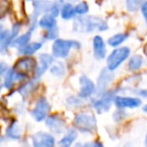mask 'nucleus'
<instances>
[{
    "mask_svg": "<svg viewBox=\"0 0 147 147\" xmlns=\"http://www.w3.org/2000/svg\"><path fill=\"white\" fill-rule=\"evenodd\" d=\"M93 54L94 57L97 60H102L106 57L107 54V49L105 42L103 40V38L101 36H95L93 38Z\"/></svg>",
    "mask_w": 147,
    "mask_h": 147,
    "instance_id": "obj_14",
    "label": "nucleus"
},
{
    "mask_svg": "<svg viewBox=\"0 0 147 147\" xmlns=\"http://www.w3.org/2000/svg\"><path fill=\"white\" fill-rule=\"evenodd\" d=\"M142 110H143L144 113H146V114H147V103H146L145 105H144L143 107H142Z\"/></svg>",
    "mask_w": 147,
    "mask_h": 147,
    "instance_id": "obj_37",
    "label": "nucleus"
},
{
    "mask_svg": "<svg viewBox=\"0 0 147 147\" xmlns=\"http://www.w3.org/2000/svg\"><path fill=\"white\" fill-rule=\"evenodd\" d=\"M75 147H76V146H75Z\"/></svg>",
    "mask_w": 147,
    "mask_h": 147,
    "instance_id": "obj_43",
    "label": "nucleus"
},
{
    "mask_svg": "<svg viewBox=\"0 0 147 147\" xmlns=\"http://www.w3.org/2000/svg\"><path fill=\"white\" fill-rule=\"evenodd\" d=\"M118 90H106L102 93H98L96 97L91 98L90 106L97 114H104L109 112L113 105V101L116 95H118Z\"/></svg>",
    "mask_w": 147,
    "mask_h": 147,
    "instance_id": "obj_3",
    "label": "nucleus"
},
{
    "mask_svg": "<svg viewBox=\"0 0 147 147\" xmlns=\"http://www.w3.org/2000/svg\"><path fill=\"white\" fill-rule=\"evenodd\" d=\"M144 147H147V133L145 135V138H144Z\"/></svg>",
    "mask_w": 147,
    "mask_h": 147,
    "instance_id": "obj_38",
    "label": "nucleus"
},
{
    "mask_svg": "<svg viewBox=\"0 0 147 147\" xmlns=\"http://www.w3.org/2000/svg\"><path fill=\"white\" fill-rule=\"evenodd\" d=\"M134 94H135L136 97L138 98H143V99H147V89L145 88H137L134 89Z\"/></svg>",
    "mask_w": 147,
    "mask_h": 147,
    "instance_id": "obj_31",
    "label": "nucleus"
},
{
    "mask_svg": "<svg viewBox=\"0 0 147 147\" xmlns=\"http://www.w3.org/2000/svg\"><path fill=\"white\" fill-rule=\"evenodd\" d=\"M53 4L48 0H39L34 3V16H38L41 13H47L51 11Z\"/></svg>",
    "mask_w": 147,
    "mask_h": 147,
    "instance_id": "obj_17",
    "label": "nucleus"
},
{
    "mask_svg": "<svg viewBox=\"0 0 147 147\" xmlns=\"http://www.w3.org/2000/svg\"><path fill=\"white\" fill-rule=\"evenodd\" d=\"M2 142H3V139H2V137H0V144H1Z\"/></svg>",
    "mask_w": 147,
    "mask_h": 147,
    "instance_id": "obj_40",
    "label": "nucleus"
},
{
    "mask_svg": "<svg viewBox=\"0 0 147 147\" xmlns=\"http://www.w3.org/2000/svg\"><path fill=\"white\" fill-rule=\"evenodd\" d=\"M78 138V132L73 127L67 128L58 141L59 147H72Z\"/></svg>",
    "mask_w": 147,
    "mask_h": 147,
    "instance_id": "obj_13",
    "label": "nucleus"
},
{
    "mask_svg": "<svg viewBox=\"0 0 147 147\" xmlns=\"http://www.w3.org/2000/svg\"><path fill=\"white\" fill-rule=\"evenodd\" d=\"M74 11H75V14H78V15H85L89 11V6L86 2H81L74 7Z\"/></svg>",
    "mask_w": 147,
    "mask_h": 147,
    "instance_id": "obj_30",
    "label": "nucleus"
},
{
    "mask_svg": "<svg viewBox=\"0 0 147 147\" xmlns=\"http://www.w3.org/2000/svg\"><path fill=\"white\" fill-rule=\"evenodd\" d=\"M96 94V85L86 75H81L79 77V92L78 96L83 100L91 99Z\"/></svg>",
    "mask_w": 147,
    "mask_h": 147,
    "instance_id": "obj_10",
    "label": "nucleus"
},
{
    "mask_svg": "<svg viewBox=\"0 0 147 147\" xmlns=\"http://www.w3.org/2000/svg\"><path fill=\"white\" fill-rule=\"evenodd\" d=\"M58 35V29L57 28H52V29H49L47 31L46 35H45V38L46 39H55Z\"/></svg>",
    "mask_w": 147,
    "mask_h": 147,
    "instance_id": "obj_33",
    "label": "nucleus"
},
{
    "mask_svg": "<svg viewBox=\"0 0 147 147\" xmlns=\"http://www.w3.org/2000/svg\"><path fill=\"white\" fill-rule=\"evenodd\" d=\"M127 116H128V113L126 112V110H122V109H116L112 114L113 121L115 123L122 122L123 120H125L127 118Z\"/></svg>",
    "mask_w": 147,
    "mask_h": 147,
    "instance_id": "obj_29",
    "label": "nucleus"
},
{
    "mask_svg": "<svg viewBox=\"0 0 147 147\" xmlns=\"http://www.w3.org/2000/svg\"><path fill=\"white\" fill-rule=\"evenodd\" d=\"M146 0H126V8L128 11L135 12L141 7V5Z\"/></svg>",
    "mask_w": 147,
    "mask_h": 147,
    "instance_id": "obj_28",
    "label": "nucleus"
},
{
    "mask_svg": "<svg viewBox=\"0 0 147 147\" xmlns=\"http://www.w3.org/2000/svg\"><path fill=\"white\" fill-rule=\"evenodd\" d=\"M73 128L78 133L92 135L97 130V119L93 113H77L73 118Z\"/></svg>",
    "mask_w": 147,
    "mask_h": 147,
    "instance_id": "obj_1",
    "label": "nucleus"
},
{
    "mask_svg": "<svg viewBox=\"0 0 147 147\" xmlns=\"http://www.w3.org/2000/svg\"><path fill=\"white\" fill-rule=\"evenodd\" d=\"M75 15V11H74V7L70 3H66L62 6L61 9V16L63 19H71Z\"/></svg>",
    "mask_w": 147,
    "mask_h": 147,
    "instance_id": "obj_27",
    "label": "nucleus"
},
{
    "mask_svg": "<svg viewBox=\"0 0 147 147\" xmlns=\"http://www.w3.org/2000/svg\"><path fill=\"white\" fill-rule=\"evenodd\" d=\"M51 111V105L45 97H40L35 102L31 110V116L36 122H42L48 117Z\"/></svg>",
    "mask_w": 147,
    "mask_h": 147,
    "instance_id": "obj_6",
    "label": "nucleus"
},
{
    "mask_svg": "<svg viewBox=\"0 0 147 147\" xmlns=\"http://www.w3.org/2000/svg\"><path fill=\"white\" fill-rule=\"evenodd\" d=\"M9 8V2L7 0H0V17L5 13Z\"/></svg>",
    "mask_w": 147,
    "mask_h": 147,
    "instance_id": "obj_32",
    "label": "nucleus"
},
{
    "mask_svg": "<svg viewBox=\"0 0 147 147\" xmlns=\"http://www.w3.org/2000/svg\"><path fill=\"white\" fill-rule=\"evenodd\" d=\"M123 147H131V144H130L129 142H127V143H125V144H124Z\"/></svg>",
    "mask_w": 147,
    "mask_h": 147,
    "instance_id": "obj_39",
    "label": "nucleus"
},
{
    "mask_svg": "<svg viewBox=\"0 0 147 147\" xmlns=\"http://www.w3.org/2000/svg\"><path fill=\"white\" fill-rule=\"evenodd\" d=\"M41 47H42L41 43L34 42V43H31V44H27L24 47H22V48H20L19 52H20V54L28 56V55H31V54H33V53H35L37 50H39Z\"/></svg>",
    "mask_w": 147,
    "mask_h": 147,
    "instance_id": "obj_20",
    "label": "nucleus"
},
{
    "mask_svg": "<svg viewBox=\"0 0 147 147\" xmlns=\"http://www.w3.org/2000/svg\"><path fill=\"white\" fill-rule=\"evenodd\" d=\"M72 48L79 49L80 43L75 40L57 39L52 46V53L57 58H66Z\"/></svg>",
    "mask_w": 147,
    "mask_h": 147,
    "instance_id": "obj_5",
    "label": "nucleus"
},
{
    "mask_svg": "<svg viewBox=\"0 0 147 147\" xmlns=\"http://www.w3.org/2000/svg\"><path fill=\"white\" fill-rule=\"evenodd\" d=\"M143 65V58L141 55H133L128 61V70L131 72L138 71Z\"/></svg>",
    "mask_w": 147,
    "mask_h": 147,
    "instance_id": "obj_19",
    "label": "nucleus"
},
{
    "mask_svg": "<svg viewBox=\"0 0 147 147\" xmlns=\"http://www.w3.org/2000/svg\"><path fill=\"white\" fill-rule=\"evenodd\" d=\"M84 103H85V100L81 99L78 95L77 96L71 95V96H68L66 98V104L70 108H80L83 106Z\"/></svg>",
    "mask_w": 147,
    "mask_h": 147,
    "instance_id": "obj_23",
    "label": "nucleus"
},
{
    "mask_svg": "<svg viewBox=\"0 0 147 147\" xmlns=\"http://www.w3.org/2000/svg\"><path fill=\"white\" fill-rule=\"evenodd\" d=\"M16 80H17V78H16V74L13 71V69L7 70V72L5 73V77H4V83H3L4 87L8 89V90L11 89Z\"/></svg>",
    "mask_w": 147,
    "mask_h": 147,
    "instance_id": "obj_25",
    "label": "nucleus"
},
{
    "mask_svg": "<svg viewBox=\"0 0 147 147\" xmlns=\"http://www.w3.org/2000/svg\"><path fill=\"white\" fill-rule=\"evenodd\" d=\"M5 135L7 139L13 140V141H17L21 138L22 136V128L19 125L17 121H12L6 128Z\"/></svg>",
    "mask_w": 147,
    "mask_h": 147,
    "instance_id": "obj_16",
    "label": "nucleus"
},
{
    "mask_svg": "<svg viewBox=\"0 0 147 147\" xmlns=\"http://www.w3.org/2000/svg\"><path fill=\"white\" fill-rule=\"evenodd\" d=\"M1 88H2V86H1V85H0V90H1Z\"/></svg>",
    "mask_w": 147,
    "mask_h": 147,
    "instance_id": "obj_42",
    "label": "nucleus"
},
{
    "mask_svg": "<svg viewBox=\"0 0 147 147\" xmlns=\"http://www.w3.org/2000/svg\"><path fill=\"white\" fill-rule=\"evenodd\" d=\"M36 86H37L36 80H31V81L27 82V83L23 84L21 87L18 89V93L21 95V97L23 99H27L32 94L33 91L35 90Z\"/></svg>",
    "mask_w": 147,
    "mask_h": 147,
    "instance_id": "obj_18",
    "label": "nucleus"
},
{
    "mask_svg": "<svg viewBox=\"0 0 147 147\" xmlns=\"http://www.w3.org/2000/svg\"><path fill=\"white\" fill-rule=\"evenodd\" d=\"M130 56V49L126 46L117 47L107 56L106 59V68L109 71L114 72L115 70L120 67L125 60Z\"/></svg>",
    "mask_w": 147,
    "mask_h": 147,
    "instance_id": "obj_4",
    "label": "nucleus"
},
{
    "mask_svg": "<svg viewBox=\"0 0 147 147\" xmlns=\"http://www.w3.org/2000/svg\"><path fill=\"white\" fill-rule=\"evenodd\" d=\"M114 77V73L112 71H109L107 68H103L99 73L98 77H97V82L95 84L96 85V94L108 90L109 85L112 83Z\"/></svg>",
    "mask_w": 147,
    "mask_h": 147,
    "instance_id": "obj_12",
    "label": "nucleus"
},
{
    "mask_svg": "<svg viewBox=\"0 0 147 147\" xmlns=\"http://www.w3.org/2000/svg\"><path fill=\"white\" fill-rule=\"evenodd\" d=\"M31 32H32V30H29L28 32H26L25 34L21 35L20 37H18V38H16L15 40L12 41V46L14 47H24L25 45H27V43L29 42L30 38H31Z\"/></svg>",
    "mask_w": 147,
    "mask_h": 147,
    "instance_id": "obj_24",
    "label": "nucleus"
},
{
    "mask_svg": "<svg viewBox=\"0 0 147 147\" xmlns=\"http://www.w3.org/2000/svg\"><path fill=\"white\" fill-rule=\"evenodd\" d=\"M128 35L125 34V33H118V34H115L113 35V36H111L110 38L108 39V44L110 45L111 47H117L119 46V45H121L122 43L124 42V41L127 39Z\"/></svg>",
    "mask_w": 147,
    "mask_h": 147,
    "instance_id": "obj_21",
    "label": "nucleus"
},
{
    "mask_svg": "<svg viewBox=\"0 0 147 147\" xmlns=\"http://www.w3.org/2000/svg\"><path fill=\"white\" fill-rule=\"evenodd\" d=\"M113 105L116 109L128 110V109H137L142 106V99L136 96H127V95L118 94L115 96Z\"/></svg>",
    "mask_w": 147,
    "mask_h": 147,
    "instance_id": "obj_7",
    "label": "nucleus"
},
{
    "mask_svg": "<svg viewBox=\"0 0 147 147\" xmlns=\"http://www.w3.org/2000/svg\"><path fill=\"white\" fill-rule=\"evenodd\" d=\"M39 25L42 28L45 29H52L56 25V21H55V18L53 16H51L50 14H47V15L43 16L40 20H39Z\"/></svg>",
    "mask_w": 147,
    "mask_h": 147,
    "instance_id": "obj_22",
    "label": "nucleus"
},
{
    "mask_svg": "<svg viewBox=\"0 0 147 147\" xmlns=\"http://www.w3.org/2000/svg\"><path fill=\"white\" fill-rule=\"evenodd\" d=\"M7 70H8L7 64L4 63V62H0V76L4 75V74L7 72Z\"/></svg>",
    "mask_w": 147,
    "mask_h": 147,
    "instance_id": "obj_35",
    "label": "nucleus"
},
{
    "mask_svg": "<svg viewBox=\"0 0 147 147\" xmlns=\"http://www.w3.org/2000/svg\"><path fill=\"white\" fill-rule=\"evenodd\" d=\"M65 65L62 62H57V63L53 64L50 68V72L53 76L55 77H62L65 74Z\"/></svg>",
    "mask_w": 147,
    "mask_h": 147,
    "instance_id": "obj_26",
    "label": "nucleus"
},
{
    "mask_svg": "<svg viewBox=\"0 0 147 147\" xmlns=\"http://www.w3.org/2000/svg\"><path fill=\"white\" fill-rule=\"evenodd\" d=\"M56 138L46 131H37L31 136V147H55Z\"/></svg>",
    "mask_w": 147,
    "mask_h": 147,
    "instance_id": "obj_8",
    "label": "nucleus"
},
{
    "mask_svg": "<svg viewBox=\"0 0 147 147\" xmlns=\"http://www.w3.org/2000/svg\"><path fill=\"white\" fill-rule=\"evenodd\" d=\"M34 69H36L35 60L31 58V57H23V58L19 59L16 62L15 66L13 68V71L25 79L26 76L31 73Z\"/></svg>",
    "mask_w": 147,
    "mask_h": 147,
    "instance_id": "obj_11",
    "label": "nucleus"
},
{
    "mask_svg": "<svg viewBox=\"0 0 147 147\" xmlns=\"http://www.w3.org/2000/svg\"><path fill=\"white\" fill-rule=\"evenodd\" d=\"M70 2H76V1H78V0H69Z\"/></svg>",
    "mask_w": 147,
    "mask_h": 147,
    "instance_id": "obj_41",
    "label": "nucleus"
},
{
    "mask_svg": "<svg viewBox=\"0 0 147 147\" xmlns=\"http://www.w3.org/2000/svg\"><path fill=\"white\" fill-rule=\"evenodd\" d=\"M140 8H141V13H142V15H143L144 19H145V21H146V24H147V0L142 4Z\"/></svg>",
    "mask_w": 147,
    "mask_h": 147,
    "instance_id": "obj_34",
    "label": "nucleus"
},
{
    "mask_svg": "<svg viewBox=\"0 0 147 147\" xmlns=\"http://www.w3.org/2000/svg\"><path fill=\"white\" fill-rule=\"evenodd\" d=\"M45 126L52 135H61L66 130V123L59 114H49L44 120Z\"/></svg>",
    "mask_w": 147,
    "mask_h": 147,
    "instance_id": "obj_9",
    "label": "nucleus"
},
{
    "mask_svg": "<svg viewBox=\"0 0 147 147\" xmlns=\"http://www.w3.org/2000/svg\"><path fill=\"white\" fill-rule=\"evenodd\" d=\"M53 63V58L51 55L46 54V53H43L39 56V64L38 66L35 69V74H36V77H40L42 76L45 72L48 70V68L52 65Z\"/></svg>",
    "mask_w": 147,
    "mask_h": 147,
    "instance_id": "obj_15",
    "label": "nucleus"
},
{
    "mask_svg": "<svg viewBox=\"0 0 147 147\" xmlns=\"http://www.w3.org/2000/svg\"><path fill=\"white\" fill-rule=\"evenodd\" d=\"M91 147H105V146L102 142L98 141V140H95V141L91 142Z\"/></svg>",
    "mask_w": 147,
    "mask_h": 147,
    "instance_id": "obj_36",
    "label": "nucleus"
},
{
    "mask_svg": "<svg viewBox=\"0 0 147 147\" xmlns=\"http://www.w3.org/2000/svg\"><path fill=\"white\" fill-rule=\"evenodd\" d=\"M73 28L76 32H92V31H106L108 25L97 16H84L75 19Z\"/></svg>",
    "mask_w": 147,
    "mask_h": 147,
    "instance_id": "obj_2",
    "label": "nucleus"
}]
</instances>
